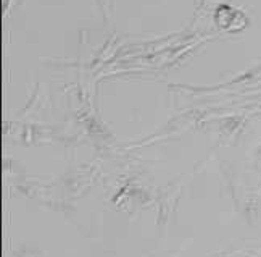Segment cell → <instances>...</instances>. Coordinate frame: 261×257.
Masks as SVG:
<instances>
[{
	"label": "cell",
	"mask_w": 261,
	"mask_h": 257,
	"mask_svg": "<svg viewBox=\"0 0 261 257\" xmlns=\"http://www.w3.org/2000/svg\"><path fill=\"white\" fill-rule=\"evenodd\" d=\"M16 255L18 257H42L39 252H36V251H28V249H24L21 252H16Z\"/></svg>",
	"instance_id": "cell-1"
}]
</instances>
